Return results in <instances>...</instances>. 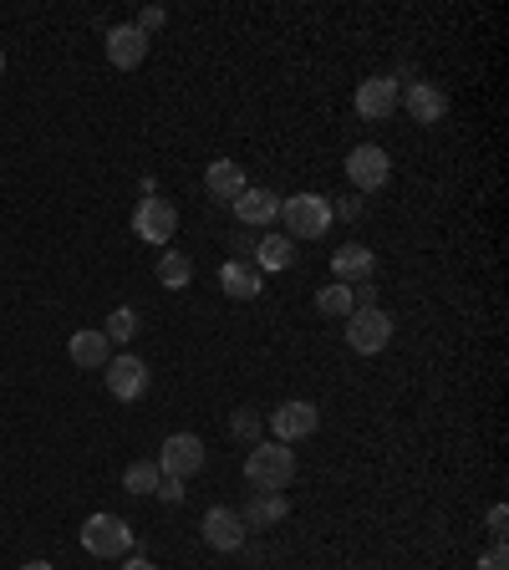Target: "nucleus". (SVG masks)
Listing matches in <instances>:
<instances>
[{
  "mask_svg": "<svg viewBox=\"0 0 509 570\" xmlns=\"http://www.w3.org/2000/svg\"><path fill=\"white\" fill-rule=\"evenodd\" d=\"M219 286H224L230 301H255V296L266 291V286H260V270L244 266V260H224V266H219Z\"/></svg>",
  "mask_w": 509,
  "mask_h": 570,
  "instance_id": "obj_18",
  "label": "nucleus"
},
{
  "mask_svg": "<svg viewBox=\"0 0 509 570\" xmlns=\"http://www.w3.org/2000/svg\"><path fill=\"white\" fill-rule=\"evenodd\" d=\"M67 352H72V367H108L112 362V341L102 337L98 327H92V331H72Z\"/></svg>",
  "mask_w": 509,
  "mask_h": 570,
  "instance_id": "obj_20",
  "label": "nucleus"
},
{
  "mask_svg": "<svg viewBox=\"0 0 509 570\" xmlns=\"http://www.w3.org/2000/svg\"><path fill=\"white\" fill-rule=\"evenodd\" d=\"M163 21H169V11H163V6H143L133 26L143 31V37H153V31H163Z\"/></svg>",
  "mask_w": 509,
  "mask_h": 570,
  "instance_id": "obj_26",
  "label": "nucleus"
},
{
  "mask_svg": "<svg viewBox=\"0 0 509 570\" xmlns=\"http://www.w3.org/2000/svg\"><path fill=\"white\" fill-rule=\"evenodd\" d=\"M260 428H266V418L255 413V408H240V413L230 418V433L240 438V443H250V449L260 443Z\"/></svg>",
  "mask_w": 509,
  "mask_h": 570,
  "instance_id": "obj_25",
  "label": "nucleus"
},
{
  "mask_svg": "<svg viewBox=\"0 0 509 570\" xmlns=\"http://www.w3.org/2000/svg\"><path fill=\"white\" fill-rule=\"evenodd\" d=\"M331 219H362V194L331 199Z\"/></svg>",
  "mask_w": 509,
  "mask_h": 570,
  "instance_id": "obj_28",
  "label": "nucleus"
},
{
  "mask_svg": "<svg viewBox=\"0 0 509 570\" xmlns=\"http://www.w3.org/2000/svg\"><path fill=\"white\" fill-rule=\"evenodd\" d=\"M250 256H255V270H260V276H270V270H291L296 266V240L291 234H260V240H250Z\"/></svg>",
  "mask_w": 509,
  "mask_h": 570,
  "instance_id": "obj_15",
  "label": "nucleus"
},
{
  "mask_svg": "<svg viewBox=\"0 0 509 570\" xmlns=\"http://www.w3.org/2000/svg\"><path fill=\"white\" fill-rule=\"evenodd\" d=\"M153 494L163 499V504H179V499H183V479H158Z\"/></svg>",
  "mask_w": 509,
  "mask_h": 570,
  "instance_id": "obj_30",
  "label": "nucleus"
},
{
  "mask_svg": "<svg viewBox=\"0 0 509 570\" xmlns=\"http://www.w3.org/2000/svg\"><path fill=\"white\" fill-rule=\"evenodd\" d=\"M296 479V449L291 443H276V438H260L244 459V484L260 489V494H280V489H291Z\"/></svg>",
  "mask_w": 509,
  "mask_h": 570,
  "instance_id": "obj_1",
  "label": "nucleus"
},
{
  "mask_svg": "<svg viewBox=\"0 0 509 570\" xmlns=\"http://www.w3.org/2000/svg\"><path fill=\"white\" fill-rule=\"evenodd\" d=\"M347 179H352V194H377V189H382V183L392 179V158H388V148L357 143L352 153H347Z\"/></svg>",
  "mask_w": 509,
  "mask_h": 570,
  "instance_id": "obj_6",
  "label": "nucleus"
},
{
  "mask_svg": "<svg viewBox=\"0 0 509 570\" xmlns=\"http://www.w3.org/2000/svg\"><path fill=\"white\" fill-rule=\"evenodd\" d=\"M316 311L331 316V321H347V316H352V286H337V280L321 286V291H316Z\"/></svg>",
  "mask_w": 509,
  "mask_h": 570,
  "instance_id": "obj_22",
  "label": "nucleus"
},
{
  "mask_svg": "<svg viewBox=\"0 0 509 570\" xmlns=\"http://www.w3.org/2000/svg\"><path fill=\"white\" fill-rule=\"evenodd\" d=\"M291 514V504H286V494H260V489H250V504L240 510V520H244V530H270V524H280Z\"/></svg>",
  "mask_w": 509,
  "mask_h": 570,
  "instance_id": "obj_19",
  "label": "nucleus"
},
{
  "mask_svg": "<svg viewBox=\"0 0 509 570\" xmlns=\"http://www.w3.org/2000/svg\"><path fill=\"white\" fill-rule=\"evenodd\" d=\"M280 224H286L280 234H291V240H321V234L337 224V219H331V199L327 194H291V199H280Z\"/></svg>",
  "mask_w": 509,
  "mask_h": 570,
  "instance_id": "obj_2",
  "label": "nucleus"
},
{
  "mask_svg": "<svg viewBox=\"0 0 509 570\" xmlns=\"http://www.w3.org/2000/svg\"><path fill=\"white\" fill-rule=\"evenodd\" d=\"M230 209H234V219H240V224H276V219H280V194H276V189L250 183V189H244Z\"/></svg>",
  "mask_w": 509,
  "mask_h": 570,
  "instance_id": "obj_17",
  "label": "nucleus"
},
{
  "mask_svg": "<svg viewBox=\"0 0 509 570\" xmlns=\"http://www.w3.org/2000/svg\"><path fill=\"white\" fill-rule=\"evenodd\" d=\"M102 337H108V341H133L138 337V311H133V306H118V311L108 316Z\"/></svg>",
  "mask_w": 509,
  "mask_h": 570,
  "instance_id": "obj_24",
  "label": "nucleus"
},
{
  "mask_svg": "<svg viewBox=\"0 0 509 570\" xmlns=\"http://www.w3.org/2000/svg\"><path fill=\"white\" fill-rule=\"evenodd\" d=\"M21 570H51V560H26Z\"/></svg>",
  "mask_w": 509,
  "mask_h": 570,
  "instance_id": "obj_32",
  "label": "nucleus"
},
{
  "mask_svg": "<svg viewBox=\"0 0 509 570\" xmlns=\"http://www.w3.org/2000/svg\"><path fill=\"white\" fill-rule=\"evenodd\" d=\"M402 108H408L412 122H423V128H438V122L449 118V98H443L433 82H408V92H402Z\"/></svg>",
  "mask_w": 509,
  "mask_h": 570,
  "instance_id": "obj_13",
  "label": "nucleus"
},
{
  "mask_svg": "<svg viewBox=\"0 0 509 570\" xmlns=\"http://www.w3.org/2000/svg\"><path fill=\"white\" fill-rule=\"evenodd\" d=\"M479 570H509V550H505V540H489V550L479 556Z\"/></svg>",
  "mask_w": 509,
  "mask_h": 570,
  "instance_id": "obj_27",
  "label": "nucleus"
},
{
  "mask_svg": "<svg viewBox=\"0 0 509 570\" xmlns=\"http://www.w3.org/2000/svg\"><path fill=\"white\" fill-rule=\"evenodd\" d=\"M158 479H163V469H158L153 459H133L128 473H122V489H128V494H153Z\"/></svg>",
  "mask_w": 509,
  "mask_h": 570,
  "instance_id": "obj_23",
  "label": "nucleus"
},
{
  "mask_svg": "<svg viewBox=\"0 0 509 570\" xmlns=\"http://www.w3.org/2000/svg\"><path fill=\"white\" fill-rule=\"evenodd\" d=\"M0 77H6V51H0Z\"/></svg>",
  "mask_w": 509,
  "mask_h": 570,
  "instance_id": "obj_33",
  "label": "nucleus"
},
{
  "mask_svg": "<svg viewBox=\"0 0 509 570\" xmlns=\"http://www.w3.org/2000/svg\"><path fill=\"white\" fill-rule=\"evenodd\" d=\"M108 61L118 67V72L143 67V61H148V37L138 31V26H112V31H108Z\"/></svg>",
  "mask_w": 509,
  "mask_h": 570,
  "instance_id": "obj_14",
  "label": "nucleus"
},
{
  "mask_svg": "<svg viewBox=\"0 0 509 570\" xmlns=\"http://www.w3.org/2000/svg\"><path fill=\"white\" fill-rule=\"evenodd\" d=\"M133 234L143 244H169L173 234H179V209L169 204V199H143V204L133 209Z\"/></svg>",
  "mask_w": 509,
  "mask_h": 570,
  "instance_id": "obj_8",
  "label": "nucleus"
},
{
  "mask_svg": "<svg viewBox=\"0 0 509 570\" xmlns=\"http://www.w3.org/2000/svg\"><path fill=\"white\" fill-rule=\"evenodd\" d=\"M388 341H392V316L382 311V306H367V311L347 316V347H352L357 357L388 352Z\"/></svg>",
  "mask_w": 509,
  "mask_h": 570,
  "instance_id": "obj_4",
  "label": "nucleus"
},
{
  "mask_svg": "<svg viewBox=\"0 0 509 570\" xmlns=\"http://www.w3.org/2000/svg\"><path fill=\"white\" fill-rule=\"evenodd\" d=\"M199 530H204V546L230 550V556L244 546V520H240V510H230V504H214V510H204Z\"/></svg>",
  "mask_w": 509,
  "mask_h": 570,
  "instance_id": "obj_10",
  "label": "nucleus"
},
{
  "mask_svg": "<svg viewBox=\"0 0 509 570\" xmlns=\"http://www.w3.org/2000/svg\"><path fill=\"white\" fill-rule=\"evenodd\" d=\"M266 428H270L276 443H301V438H311L316 428H321V408L306 402V398H291V402H280L276 413L266 418Z\"/></svg>",
  "mask_w": 509,
  "mask_h": 570,
  "instance_id": "obj_7",
  "label": "nucleus"
},
{
  "mask_svg": "<svg viewBox=\"0 0 509 570\" xmlns=\"http://www.w3.org/2000/svg\"><path fill=\"white\" fill-rule=\"evenodd\" d=\"M153 463L163 469V479H183V484H189V479L204 469V438L199 433H169Z\"/></svg>",
  "mask_w": 509,
  "mask_h": 570,
  "instance_id": "obj_5",
  "label": "nucleus"
},
{
  "mask_svg": "<svg viewBox=\"0 0 509 570\" xmlns=\"http://www.w3.org/2000/svg\"><path fill=\"white\" fill-rule=\"evenodd\" d=\"M250 189V179H244V169L234 163V158H214L204 169V194L214 199V204H234V199Z\"/></svg>",
  "mask_w": 509,
  "mask_h": 570,
  "instance_id": "obj_12",
  "label": "nucleus"
},
{
  "mask_svg": "<svg viewBox=\"0 0 509 570\" xmlns=\"http://www.w3.org/2000/svg\"><path fill=\"white\" fill-rule=\"evenodd\" d=\"M372 270H377V256L367 244H337V256H331L337 286H362V280H372Z\"/></svg>",
  "mask_w": 509,
  "mask_h": 570,
  "instance_id": "obj_16",
  "label": "nucleus"
},
{
  "mask_svg": "<svg viewBox=\"0 0 509 570\" xmlns=\"http://www.w3.org/2000/svg\"><path fill=\"white\" fill-rule=\"evenodd\" d=\"M102 377H108V392L118 402H138L148 392V362L143 357H133V352L112 357V362L102 367Z\"/></svg>",
  "mask_w": 509,
  "mask_h": 570,
  "instance_id": "obj_9",
  "label": "nucleus"
},
{
  "mask_svg": "<svg viewBox=\"0 0 509 570\" xmlns=\"http://www.w3.org/2000/svg\"><path fill=\"white\" fill-rule=\"evenodd\" d=\"M122 570H158L153 560H143V556H122Z\"/></svg>",
  "mask_w": 509,
  "mask_h": 570,
  "instance_id": "obj_31",
  "label": "nucleus"
},
{
  "mask_svg": "<svg viewBox=\"0 0 509 570\" xmlns=\"http://www.w3.org/2000/svg\"><path fill=\"white\" fill-rule=\"evenodd\" d=\"M82 550L98 560H122L133 550V530H128L122 514H92V520L82 524Z\"/></svg>",
  "mask_w": 509,
  "mask_h": 570,
  "instance_id": "obj_3",
  "label": "nucleus"
},
{
  "mask_svg": "<svg viewBox=\"0 0 509 570\" xmlns=\"http://www.w3.org/2000/svg\"><path fill=\"white\" fill-rule=\"evenodd\" d=\"M398 112V77H367L357 87V118L367 122H382Z\"/></svg>",
  "mask_w": 509,
  "mask_h": 570,
  "instance_id": "obj_11",
  "label": "nucleus"
},
{
  "mask_svg": "<svg viewBox=\"0 0 509 570\" xmlns=\"http://www.w3.org/2000/svg\"><path fill=\"white\" fill-rule=\"evenodd\" d=\"M189 280H194V260L183 256V250H163L158 256V286L163 291H183Z\"/></svg>",
  "mask_w": 509,
  "mask_h": 570,
  "instance_id": "obj_21",
  "label": "nucleus"
},
{
  "mask_svg": "<svg viewBox=\"0 0 509 570\" xmlns=\"http://www.w3.org/2000/svg\"><path fill=\"white\" fill-rule=\"evenodd\" d=\"M485 524H489V540H505V524H509V510H505V504H489Z\"/></svg>",
  "mask_w": 509,
  "mask_h": 570,
  "instance_id": "obj_29",
  "label": "nucleus"
}]
</instances>
